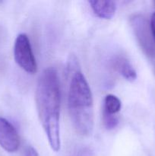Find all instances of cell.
<instances>
[{
	"mask_svg": "<svg viewBox=\"0 0 155 156\" xmlns=\"http://www.w3.org/2000/svg\"><path fill=\"white\" fill-rule=\"evenodd\" d=\"M131 24L135 37L144 54L150 59H155V42L148 21L142 15H137L132 18Z\"/></svg>",
	"mask_w": 155,
	"mask_h": 156,
	"instance_id": "277c9868",
	"label": "cell"
},
{
	"mask_svg": "<svg viewBox=\"0 0 155 156\" xmlns=\"http://www.w3.org/2000/svg\"><path fill=\"white\" fill-rule=\"evenodd\" d=\"M149 25H150V32H151V35L153 37V39L155 42V12H153L151 15L150 17V23H149Z\"/></svg>",
	"mask_w": 155,
	"mask_h": 156,
	"instance_id": "8fae6325",
	"label": "cell"
},
{
	"mask_svg": "<svg viewBox=\"0 0 155 156\" xmlns=\"http://www.w3.org/2000/svg\"><path fill=\"white\" fill-rule=\"evenodd\" d=\"M24 156H39V154L33 146H28L25 149Z\"/></svg>",
	"mask_w": 155,
	"mask_h": 156,
	"instance_id": "7c38bea8",
	"label": "cell"
},
{
	"mask_svg": "<svg viewBox=\"0 0 155 156\" xmlns=\"http://www.w3.org/2000/svg\"><path fill=\"white\" fill-rule=\"evenodd\" d=\"M153 5H155V1H153Z\"/></svg>",
	"mask_w": 155,
	"mask_h": 156,
	"instance_id": "4fadbf2b",
	"label": "cell"
},
{
	"mask_svg": "<svg viewBox=\"0 0 155 156\" xmlns=\"http://www.w3.org/2000/svg\"><path fill=\"white\" fill-rule=\"evenodd\" d=\"M69 88L68 108L74 129L83 136L92 134L94 124V100L91 87L78 66L73 59L70 62Z\"/></svg>",
	"mask_w": 155,
	"mask_h": 156,
	"instance_id": "7a4b0ae2",
	"label": "cell"
},
{
	"mask_svg": "<svg viewBox=\"0 0 155 156\" xmlns=\"http://www.w3.org/2000/svg\"><path fill=\"white\" fill-rule=\"evenodd\" d=\"M119 120L117 115H110L103 112V123L104 127L108 130H112L118 126Z\"/></svg>",
	"mask_w": 155,
	"mask_h": 156,
	"instance_id": "9c48e42d",
	"label": "cell"
},
{
	"mask_svg": "<svg viewBox=\"0 0 155 156\" xmlns=\"http://www.w3.org/2000/svg\"><path fill=\"white\" fill-rule=\"evenodd\" d=\"M93 12L98 18L111 19L116 12V3L113 1H89Z\"/></svg>",
	"mask_w": 155,
	"mask_h": 156,
	"instance_id": "52a82bcc",
	"label": "cell"
},
{
	"mask_svg": "<svg viewBox=\"0 0 155 156\" xmlns=\"http://www.w3.org/2000/svg\"><path fill=\"white\" fill-rule=\"evenodd\" d=\"M0 2H1V1H0Z\"/></svg>",
	"mask_w": 155,
	"mask_h": 156,
	"instance_id": "5bb4252c",
	"label": "cell"
},
{
	"mask_svg": "<svg viewBox=\"0 0 155 156\" xmlns=\"http://www.w3.org/2000/svg\"><path fill=\"white\" fill-rule=\"evenodd\" d=\"M14 57L16 63L24 72L34 74L37 71L36 58L33 53L30 39L26 34L17 36L14 44Z\"/></svg>",
	"mask_w": 155,
	"mask_h": 156,
	"instance_id": "3957f363",
	"label": "cell"
},
{
	"mask_svg": "<svg viewBox=\"0 0 155 156\" xmlns=\"http://www.w3.org/2000/svg\"><path fill=\"white\" fill-rule=\"evenodd\" d=\"M21 140L15 126L4 117H0V146L6 152L13 153L19 149Z\"/></svg>",
	"mask_w": 155,
	"mask_h": 156,
	"instance_id": "5b68a950",
	"label": "cell"
},
{
	"mask_svg": "<svg viewBox=\"0 0 155 156\" xmlns=\"http://www.w3.org/2000/svg\"><path fill=\"white\" fill-rule=\"evenodd\" d=\"M35 101L40 121L53 151L60 150V82L54 67H47L38 78Z\"/></svg>",
	"mask_w": 155,
	"mask_h": 156,
	"instance_id": "6da1fadb",
	"label": "cell"
},
{
	"mask_svg": "<svg viewBox=\"0 0 155 156\" xmlns=\"http://www.w3.org/2000/svg\"><path fill=\"white\" fill-rule=\"evenodd\" d=\"M74 156H94V154L90 148L85 147L79 149Z\"/></svg>",
	"mask_w": 155,
	"mask_h": 156,
	"instance_id": "30bf717a",
	"label": "cell"
},
{
	"mask_svg": "<svg viewBox=\"0 0 155 156\" xmlns=\"http://www.w3.org/2000/svg\"><path fill=\"white\" fill-rule=\"evenodd\" d=\"M122 102L118 97L112 94H107L103 100V112L110 115H117L121 111Z\"/></svg>",
	"mask_w": 155,
	"mask_h": 156,
	"instance_id": "ba28073f",
	"label": "cell"
},
{
	"mask_svg": "<svg viewBox=\"0 0 155 156\" xmlns=\"http://www.w3.org/2000/svg\"><path fill=\"white\" fill-rule=\"evenodd\" d=\"M112 66L126 80L132 82L137 79V73L135 68L126 56H115L112 60Z\"/></svg>",
	"mask_w": 155,
	"mask_h": 156,
	"instance_id": "8992f818",
	"label": "cell"
}]
</instances>
